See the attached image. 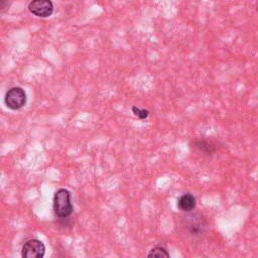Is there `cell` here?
<instances>
[{
	"instance_id": "cell-8",
	"label": "cell",
	"mask_w": 258,
	"mask_h": 258,
	"mask_svg": "<svg viewBox=\"0 0 258 258\" xmlns=\"http://www.w3.org/2000/svg\"><path fill=\"white\" fill-rule=\"evenodd\" d=\"M148 257H169V253L164 247L161 246H156L150 250V252L147 254Z\"/></svg>"
},
{
	"instance_id": "cell-7",
	"label": "cell",
	"mask_w": 258,
	"mask_h": 258,
	"mask_svg": "<svg viewBox=\"0 0 258 258\" xmlns=\"http://www.w3.org/2000/svg\"><path fill=\"white\" fill-rule=\"evenodd\" d=\"M191 146L199 153L206 154V155H211L216 151L215 144L208 140H195Z\"/></svg>"
},
{
	"instance_id": "cell-11",
	"label": "cell",
	"mask_w": 258,
	"mask_h": 258,
	"mask_svg": "<svg viewBox=\"0 0 258 258\" xmlns=\"http://www.w3.org/2000/svg\"><path fill=\"white\" fill-rule=\"evenodd\" d=\"M257 7H258V6H257ZM257 10H258V8H257Z\"/></svg>"
},
{
	"instance_id": "cell-4",
	"label": "cell",
	"mask_w": 258,
	"mask_h": 258,
	"mask_svg": "<svg viewBox=\"0 0 258 258\" xmlns=\"http://www.w3.org/2000/svg\"><path fill=\"white\" fill-rule=\"evenodd\" d=\"M45 253L44 244L38 239H30L22 246L21 256L23 258H42Z\"/></svg>"
},
{
	"instance_id": "cell-6",
	"label": "cell",
	"mask_w": 258,
	"mask_h": 258,
	"mask_svg": "<svg viewBox=\"0 0 258 258\" xmlns=\"http://www.w3.org/2000/svg\"><path fill=\"white\" fill-rule=\"evenodd\" d=\"M197 201L194 195L183 194L177 199V208L182 212H190L196 208Z\"/></svg>"
},
{
	"instance_id": "cell-10",
	"label": "cell",
	"mask_w": 258,
	"mask_h": 258,
	"mask_svg": "<svg viewBox=\"0 0 258 258\" xmlns=\"http://www.w3.org/2000/svg\"><path fill=\"white\" fill-rule=\"evenodd\" d=\"M0 1H1V8H2V9H4V8H5V6H6V5H5L6 0H0Z\"/></svg>"
},
{
	"instance_id": "cell-2",
	"label": "cell",
	"mask_w": 258,
	"mask_h": 258,
	"mask_svg": "<svg viewBox=\"0 0 258 258\" xmlns=\"http://www.w3.org/2000/svg\"><path fill=\"white\" fill-rule=\"evenodd\" d=\"M182 226L192 237H201L208 229L206 219L199 213L189 214L182 219Z\"/></svg>"
},
{
	"instance_id": "cell-3",
	"label": "cell",
	"mask_w": 258,
	"mask_h": 258,
	"mask_svg": "<svg viewBox=\"0 0 258 258\" xmlns=\"http://www.w3.org/2000/svg\"><path fill=\"white\" fill-rule=\"evenodd\" d=\"M5 104L11 110H19L26 104V94L20 87H13L5 95Z\"/></svg>"
},
{
	"instance_id": "cell-1",
	"label": "cell",
	"mask_w": 258,
	"mask_h": 258,
	"mask_svg": "<svg viewBox=\"0 0 258 258\" xmlns=\"http://www.w3.org/2000/svg\"><path fill=\"white\" fill-rule=\"evenodd\" d=\"M73 204L71 199V192L67 188H59L53 197V211L54 214L60 218L64 219L71 216L73 213Z\"/></svg>"
},
{
	"instance_id": "cell-9",
	"label": "cell",
	"mask_w": 258,
	"mask_h": 258,
	"mask_svg": "<svg viewBox=\"0 0 258 258\" xmlns=\"http://www.w3.org/2000/svg\"><path fill=\"white\" fill-rule=\"evenodd\" d=\"M132 111H133L134 115H136L139 119H145V118H147L148 115H149V111H148V110L139 109V108L136 107V106H133V107H132Z\"/></svg>"
},
{
	"instance_id": "cell-5",
	"label": "cell",
	"mask_w": 258,
	"mask_h": 258,
	"mask_svg": "<svg viewBox=\"0 0 258 258\" xmlns=\"http://www.w3.org/2000/svg\"><path fill=\"white\" fill-rule=\"evenodd\" d=\"M29 11L38 17H48L53 12L51 0H32L28 5Z\"/></svg>"
}]
</instances>
